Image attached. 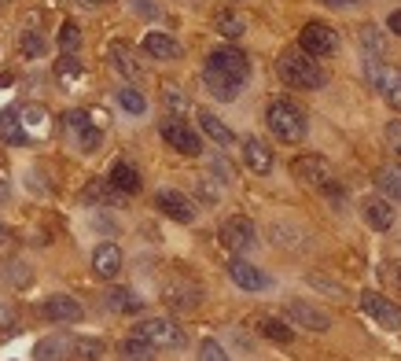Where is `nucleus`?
Returning a JSON list of instances; mask_svg holds the SVG:
<instances>
[{"mask_svg":"<svg viewBox=\"0 0 401 361\" xmlns=\"http://www.w3.org/2000/svg\"><path fill=\"white\" fill-rule=\"evenodd\" d=\"M162 103H166V108H170V111H188V100H184V93L181 89H173V85H166V89H162Z\"/></svg>","mask_w":401,"mask_h":361,"instance_id":"nucleus-40","label":"nucleus"},{"mask_svg":"<svg viewBox=\"0 0 401 361\" xmlns=\"http://www.w3.org/2000/svg\"><path fill=\"white\" fill-rule=\"evenodd\" d=\"M265 122H269V133L277 140H284V144H299L306 137V130H309L306 111L294 100H272L269 111H265Z\"/></svg>","mask_w":401,"mask_h":361,"instance_id":"nucleus-3","label":"nucleus"},{"mask_svg":"<svg viewBox=\"0 0 401 361\" xmlns=\"http://www.w3.org/2000/svg\"><path fill=\"white\" fill-rule=\"evenodd\" d=\"M255 244H258V229H255V221L243 218V214L225 218V225H221V247H225L228 254H247Z\"/></svg>","mask_w":401,"mask_h":361,"instance_id":"nucleus-6","label":"nucleus"},{"mask_svg":"<svg viewBox=\"0 0 401 361\" xmlns=\"http://www.w3.org/2000/svg\"><path fill=\"white\" fill-rule=\"evenodd\" d=\"M383 281H390V284L401 288V262H387L383 266Z\"/></svg>","mask_w":401,"mask_h":361,"instance_id":"nucleus-44","label":"nucleus"},{"mask_svg":"<svg viewBox=\"0 0 401 361\" xmlns=\"http://www.w3.org/2000/svg\"><path fill=\"white\" fill-rule=\"evenodd\" d=\"M162 303L170 310H181V313L199 310L203 306V288L196 281H188V277H170L162 284Z\"/></svg>","mask_w":401,"mask_h":361,"instance_id":"nucleus-7","label":"nucleus"},{"mask_svg":"<svg viewBox=\"0 0 401 361\" xmlns=\"http://www.w3.org/2000/svg\"><path fill=\"white\" fill-rule=\"evenodd\" d=\"M387 144H390V152L401 159V122H390L387 125Z\"/></svg>","mask_w":401,"mask_h":361,"instance_id":"nucleus-42","label":"nucleus"},{"mask_svg":"<svg viewBox=\"0 0 401 361\" xmlns=\"http://www.w3.org/2000/svg\"><path fill=\"white\" fill-rule=\"evenodd\" d=\"M118 103H122V108L129 111V115H144V111H147L144 93H137L133 85H122V89H118Z\"/></svg>","mask_w":401,"mask_h":361,"instance_id":"nucleus-32","label":"nucleus"},{"mask_svg":"<svg viewBox=\"0 0 401 361\" xmlns=\"http://www.w3.org/2000/svg\"><path fill=\"white\" fill-rule=\"evenodd\" d=\"M133 335L147 339L155 350H181V347L188 343L184 328H181L177 321H170V317H147V321H140V325L133 328Z\"/></svg>","mask_w":401,"mask_h":361,"instance_id":"nucleus-4","label":"nucleus"},{"mask_svg":"<svg viewBox=\"0 0 401 361\" xmlns=\"http://www.w3.org/2000/svg\"><path fill=\"white\" fill-rule=\"evenodd\" d=\"M361 210H365V221H368L375 232H387V229L394 225V206H390L387 199H375V196H372V199H365Z\"/></svg>","mask_w":401,"mask_h":361,"instance_id":"nucleus-22","label":"nucleus"},{"mask_svg":"<svg viewBox=\"0 0 401 361\" xmlns=\"http://www.w3.org/2000/svg\"><path fill=\"white\" fill-rule=\"evenodd\" d=\"M103 303H107V310H114V313H140L144 310V299H137L129 288H111Z\"/></svg>","mask_w":401,"mask_h":361,"instance_id":"nucleus-24","label":"nucleus"},{"mask_svg":"<svg viewBox=\"0 0 401 361\" xmlns=\"http://www.w3.org/2000/svg\"><path fill=\"white\" fill-rule=\"evenodd\" d=\"M89 8H103V4H114V0H85Z\"/></svg>","mask_w":401,"mask_h":361,"instance_id":"nucleus-49","label":"nucleus"},{"mask_svg":"<svg viewBox=\"0 0 401 361\" xmlns=\"http://www.w3.org/2000/svg\"><path fill=\"white\" fill-rule=\"evenodd\" d=\"M387 26H390V30H394V33L401 37V11H394V15L387 19Z\"/></svg>","mask_w":401,"mask_h":361,"instance_id":"nucleus-47","label":"nucleus"},{"mask_svg":"<svg viewBox=\"0 0 401 361\" xmlns=\"http://www.w3.org/2000/svg\"><path fill=\"white\" fill-rule=\"evenodd\" d=\"M81 199H85V203H103V206H111V203H122V192H118L111 181H89L85 192H81Z\"/></svg>","mask_w":401,"mask_h":361,"instance_id":"nucleus-25","label":"nucleus"},{"mask_svg":"<svg viewBox=\"0 0 401 361\" xmlns=\"http://www.w3.org/2000/svg\"><path fill=\"white\" fill-rule=\"evenodd\" d=\"M70 354L77 361H103V354H107V347L100 343V339H89V335H81V339H70Z\"/></svg>","mask_w":401,"mask_h":361,"instance_id":"nucleus-26","label":"nucleus"},{"mask_svg":"<svg viewBox=\"0 0 401 361\" xmlns=\"http://www.w3.org/2000/svg\"><path fill=\"white\" fill-rule=\"evenodd\" d=\"M309 288H316V291H324L328 295V299H346V288L343 284H335V281H328L324 277V273H309Z\"/></svg>","mask_w":401,"mask_h":361,"instance_id":"nucleus-34","label":"nucleus"},{"mask_svg":"<svg viewBox=\"0 0 401 361\" xmlns=\"http://www.w3.org/2000/svg\"><path fill=\"white\" fill-rule=\"evenodd\" d=\"M361 306L368 317H375L383 328H401V306H394L390 299H383L379 291H365L361 295Z\"/></svg>","mask_w":401,"mask_h":361,"instance_id":"nucleus-15","label":"nucleus"},{"mask_svg":"<svg viewBox=\"0 0 401 361\" xmlns=\"http://www.w3.org/2000/svg\"><path fill=\"white\" fill-rule=\"evenodd\" d=\"M107 59H111V67H114L122 78H140V74H144L137 48L125 45V41H111V45H107Z\"/></svg>","mask_w":401,"mask_h":361,"instance_id":"nucleus-16","label":"nucleus"},{"mask_svg":"<svg viewBox=\"0 0 401 361\" xmlns=\"http://www.w3.org/2000/svg\"><path fill=\"white\" fill-rule=\"evenodd\" d=\"M379 188H383L387 196H394V199H401V166H383L379 169Z\"/></svg>","mask_w":401,"mask_h":361,"instance_id":"nucleus-33","label":"nucleus"},{"mask_svg":"<svg viewBox=\"0 0 401 361\" xmlns=\"http://www.w3.org/2000/svg\"><path fill=\"white\" fill-rule=\"evenodd\" d=\"M0 328H4V332H15V328H18V317H15V310L0 306Z\"/></svg>","mask_w":401,"mask_h":361,"instance_id":"nucleus-43","label":"nucleus"},{"mask_svg":"<svg viewBox=\"0 0 401 361\" xmlns=\"http://www.w3.org/2000/svg\"><path fill=\"white\" fill-rule=\"evenodd\" d=\"M4 281H8L11 288H26V284L33 281L30 262H26V258H8V262H4Z\"/></svg>","mask_w":401,"mask_h":361,"instance_id":"nucleus-31","label":"nucleus"},{"mask_svg":"<svg viewBox=\"0 0 401 361\" xmlns=\"http://www.w3.org/2000/svg\"><path fill=\"white\" fill-rule=\"evenodd\" d=\"M155 206L162 210L166 218H173V221H181V225L196 221V206H192V199H188L184 192H177V188H162V192L155 196Z\"/></svg>","mask_w":401,"mask_h":361,"instance_id":"nucleus-14","label":"nucleus"},{"mask_svg":"<svg viewBox=\"0 0 401 361\" xmlns=\"http://www.w3.org/2000/svg\"><path fill=\"white\" fill-rule=\"evenodd\" d=\"M199 130H203L210 140H214V144H221V147H228L232 140H236V133H232L228 125H225V122H221L214 111H206V108L199 111Z\"/></svg>","mask_w":401,"mask_h":361,"instance_id":"nucleus-23","label":"nucleus"},{"mask_svg":"<svg viewBox=\"0 0 401 361\" xmlns=\"http://www.w3.org/2000/svg\"><path fill=\"white\" fill-rule=\"evenodd\" d=\"M361 45H365L368 59H375V56H383V48H387V41H383V37H379V30H375V26H365V30H361Z\"/></svg>","mask_w":401,"mask_h":361,"instance_id":"nucleus-36","label":"nucleus"},{"mask_svg":"<svg viewBox=\"0 0 401 361\" xmlns=\"http://www.w3.org/2000/svg\"><path fill=\"white\" fill-rule=\"evenodd\" d=\"M144 52L155 56V59H181L184 56V48L177 45V41L170 33H159V30H151V33L144 37Z\"/></svg>","mask_w":401,"mask_h":361,"instance_id":"nucleus-21","label":"nucleus"},{"mask_svg":"<svg viewBox=\"0 0 401 361\" xmlns=\"http://www.w3.org/2000/svg\"><path fill=\"white\" fill-rule=\"evenodd\" d=\"M214 169L221 174V181H232V166H228L225 159H214Z\"/></svg>","mask_w":401,"mask_h":361,"instance_id":"nucleus-45","label":"nucleus"},{"mask_svg":"<svg viewBox=\"0 0 401 361\" xmlns=\"http://www.w3.org/2000/svg\"><path fill=\"white\" fill-rule=\"evenodd\" d=\"M63 122H67V133L74 137V144H77L85 155H89V152H96V147L103 144V133H100L96 125L89 122V115H85V111H70Z\"/></svg>","mask_w":401,"mask_h":361,"instance_id":"nucleus-12","label":"nucleus"},{"mask_svg":"<svg viewBox=\"0 0 401 361\" xmlns=\"http://www.w3.org/2000/svg\"><path fill=\"white\" fill-rule=\"evenodd\" d=\"M55 78H59V81H70V78H81V63H77L74 56H63V59L55 63Z\"/></svg>","mask_w":401,"mask_h":361,"instance_id":"nucleus-39","label":"nucleus"},{"mask_svg":"<svg viewBox=\"0 0 401 361\" xmlns=\"http://www.w3.org/2000/svg\"><path fill=\"white\" fill-rule=\"evenodd\" d=\"M18 48H23V56H45V37H41L37 30H26L23 37H18Z\"/></svg>","mask_w":401,"mask_h":361,"instance_id":"nucleus-37","label":"nucleus"},{"mask_svg":"<svg viewBox=\"0 0 401 361\" xmlns=\"http://www.w3.org/2000/svg\"><path fill=\"white\" fill-rule=\"evenodd\" d=\"M258 332L272 343H291L294 339V328H287V321H277V317H258Z\"/></svg>","mask_w":401,"mask_h":361,"instance_id":"nucleus-29","label":"nucleus"},{"mask_svg":"<svg viewBox=\"0 0 401 361\" xmlns=\"http://www.w3.org/2000/svg\"><path fill=\"white\" fill-rule=\"evenodd\" d=\"M284 321H287L291 328H306V332H328V328H331V317H328L324 310H316L313 303H302V299L287 303Z\"/></svg>","mask_w":401,"mask_h":361,"instance_id":"nucleus-10","label":"nucleus"},{"mask_svg":"<svg viewBox=\"0 0 401 361\" xmlns=\"http://www.w3.org/2000/svg\"><path fill=\"white\" fill-rule=\"evenodd\" d=\"M299 48L306 56H313V59H328V56L339 52V33H335L328 23H306Z\"/></svg>","mask_w":401,"mask_h":361,"instance_id":"nucleus-9","label":"nucleus"},{"mask_svg":"<svg viewBox=\"0 0 401 361\" xmlns=\"http://www.w3.org/2000/svg\"><path fill=\"white\" fill-rule=\"evenodd\" d=\"M107 181H111V184L118 188L122 196H137L140 188H144V177H140V169H137L133 162H125V159H118V162L111 166Z\"/></svg>","mask_w":401,"mask_h":361,"instance_id":"nucleus-18","label":"nucleus"},{"mask_svg":"<svg viewBox=\"0 0 401 361\" xmlns=\"http://www.w3.org/2000/svg\"><path fill=\"white\" fill-rule=\"evenodd\" d=\"M59 48L67 52V56L81 48V30H77V23H63V26H59Z\"/></svg>","mask_w":401,"mask_h":361,"instance_id":"nucleus-35","label":"nucleus"},{"mask_svg":"<svg viewBox=\"0 0 401 361\" xmlns=\"http://www.w3.org/2000/svg\"><path fill=\"white\" fill-rule=\"evenodd\" d=\"M122 357L125 361H151L155 357V347L147 343V339H140V335H129V339H122Z\"/></svg>","mask_w":401,"mask_h":361,"instance_id":"nucleus-28","label":"nucleus"},{"mask_svg":"<svg viewBox=\"0 0 401 361\" xmlns=\"http://www.w3.org/2000/svg\"><path fill=\"white\" fill-rule=\"evenodd\" d=\"M228 277L236 281L243 291H265L269 288V277L258 269V266H250V262H243V258H236V262H228Z\"/></svg>","mask_w":401,"mask_h":361,"instance_id":"nucleus-19","label":"nucleus"},{"mask_svg":"<svg viewBox=\"0 0 401 361\" xmlns=\"http://www.w3.org/2000/svg\"><path fill=\"white\" fill-rule=\"evenodd\" d=\"M159 133H162L166 144H170V152H177V155H188V159H192V155L203 152V137H199L188 122H181V118H166Z\"/></svg>","mask_w":401,"mask_h":361,"instance_id":"nucleus-8","label":"nucleus"},{"mask_svg":"<svg viewBox=\"0 0 401 361\" xmlns=\"http://www.w3.org/2000/svg\"><path fill=\"white\" fill-rule=\"evenodd\" d=\"M277 70L291 89H324L328 85V70L313 56H306L302 48H287L277 63Z\"/></svg>","mask_w":401,"mask_h":361,"instance_id":"nucleus-2","label":"nucleus"},{"mask_svg":"<svg viewBox=\"0 0 401 361\" xmlns=\"http://www.w3.org/2000/svg\"><path fill=\"white\" fill-rule=\"evenodd\" d=\"M291 174L299 177V181H306V184H313V188H324V184L335 181L331 162L321 159V155H299V159L291 162Z\"/></svg>","mask_w":401,"mask_h":361,"instance_id":"nucleus-11","label":"nucleus"},{"mask_svg":"<svg viewBox=\"0 0 401 361\" xmlns=\"http://www.w3.org/2000/svg\"><path fill=\"white\" fill-rule=\"evenodd\" d=\"M247 74H250V63L240 48H232V45H221L206 56L203 63V81H206V89L214 93L221 103H232L240 93H243V85H247Z\"/></svg>","mask_w":401,"mask_h":361,"instance_id":"nucleus-1","label":"nucleus"},{"mask_svg":"<svg viewBox=\"0 0 401 361\" xmlns=\"http://www.w3.org/2000/svg\"><path fill=\"white\" fill-rule=\"evenodd\" d=\"M92 273L100 281H114L118 273H122V251L114 244H100L92 251Z\"/></svg>","mask_w":401,"mask_h":361,"instance_id":"nucleus-17","label":"nucleus"},{"mask_svg":"<svg viewBox=\"0 0 401 361\" xmlns=\"http://www.w3.org/2000/svg\"><path fill=\"white\" fill-rule=\"evenodd\" d=\"M243 162H247V169L250 174H269L272 169V152H269V144L265 140H258V137H247L243 140Z\"/></svg>","mask_w":401,"mask_h":361,"instance_id":"nucleus-20","label":"nucleus"},{"mask_svg":"<svg viewBox=\"0 0 401 361\" xmlns=\"http://www.w3.org/2000/svg\"><path fill=\"white\" fill-rule=\"evenodd\" d=\"M8 196H11V188H8V181H0V203H4Z\"/></svg>","mask_w":401,"mask_h":361,"instance_id":"nucleus-48","label":"nucleus"},{"mask_svg":"<svg viewBox=\"0 0 401 361\" xmlns=\"http://www.w3.org/2000/svg\"><path fill=\"white\" fill-rule=\"evenodd\" d=\"M199 361H228L225 347L218 343V339H203L199 343Z\"/></svg>","mask_w":401,"mask_h":361,"instance_id":"nucleus-38","label":"nucleus"},{"mask_svg":"<svg viewBox=\"0 0 401 361\" xmlns=\"http://www.w3.org/2000/svg\"><path fill=\"white\" fill-rule=\"evenodd\" d=\"M0 240H4V225H0Z\"/></svg>","mask_w":401,"mask_h":361,"instance_id":"nucleus-50","label":"nucleus"},{"mask_svg":"<svg viewBox=\"0 0 401 361\" xmlns=\"http://www.w3.org/2000/svg\"><path fill=\"white\" fill-rule=\"evenodd\" d=\"M214 30H218L225 41H236V37L247 33V23H243L236 11H218V15H214Z\"/></svg>","mask_w":401,"mask_h":361,"instance_id":"nucleus-27","label":"nucleus"},{"mask_svg":"<svg viewBox=\"0 0 401 361\" xmlns=\"http://www.w3.org/2000/svg\"><path fill=\"white\" fill-rule=\"evenodd\" d=\"M63 347H67L63 339H45V343H37V361H59Z\"/></svg>","mask_w":401,"mask_h":361,"instance_id":"nucleus-41","label":"nucleus"},{"mask_svg":"<svg viewBox=\"0 0 401 361\" xmlns=\"http://www.w3.org/2000/svg\"><path fill=\"white\" fill-rule=\"evenodd\" d=\"M316 4H328V8H353V4H361V0H316Z\"/></svg>","mask_w":401,"mask_h":361,"instance_id":"nucleus-46","label":"nucleus"},{"mask_svg":"<svg viewBox=\"0 0 401 361\" xmlns=\"http://www.w3.org/2000/svg\"><path fill=\"white\" fill-rule=\"evenodd\" d=\"M368 81H372V89L383 96L394 111H401V70L390 67V63H379V59H368V67H365Z\"/></svg>","mask_w":401,"mask_h":361,"instance_id":"nucleus-5","label":"nucleus"},{"mask_svg":"<svg viewBox=\"0 0 401 361\" xmlns=\"http://www.w3.org/2000/svg\"><path fill=\"white\" fill-rule=\"evenodd\" d=\"M81 313L85 310H81V303L70 299V295H52V299L41 303V317L52 325H74V321H81Z\"/></svg>","mask_w":401,"mask_h":361,"instance_id":"nucleus-13","label":"nucleus"},{"mask_svg":"<svg viewBox=\"0 0 401 361\" xmlns=\"http://www.w3.org/2000/svg\"><path fill=\"white\" fill-rule=\"evenodd\" d=\"M0 137H4L8 144H26V140H30V133L23 130V122H18L15 111H4V115H0Z\"/></svg>","mask_w":401,"mask_h":361,"instance_id":"nucleus-30","label":"nucleus"}]
</instances>
